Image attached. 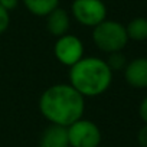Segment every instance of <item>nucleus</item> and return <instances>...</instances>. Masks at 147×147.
Listing matches in <instances>:
<instances>
[{
	"label": "nucleus",
	"mask_w": 147,
	"mask_h": 147,
	"mask_svg": "<svg viewBox=\"0 0 147 147\" xmlns=\"http://www.w3.org/2000/svg\"><path fill=\"white\" fill-rule=\"evenodd\" d=\"M39 111L51 124L68 127L82 118L85 101L72 85L55 84L42 92Z\"/></svg>",
	"instance_id": "nucleus-1"
},
{
	"label": "nucleus",
	"mask_w": 147,
	"mask_h": 147,
	"mask_svg": "<svg viewBox=\"0 0 147 147\" xmlns=\"http://www.w3.org/2000/svg\"><path fill=\"white\" fill-rule=\"evenodd\" d=\"M113 81V71L101 58H82L69 68V85L82 97L104 94Z\"/></svg>",
	"instance_id": "nucleus-2"
},
{
	"label": "nucleus",
	"mask_w": 147,
	"mask_h": 147,
	"mask_svg": "<svg viewBox=\"0 0 147 147\" xmlns=\"http://www.w3.org/2000/svg\"><path fill=\"white\" fill-rule=\"evenodd\" d=\"M92 40L100 51L105 53H113L121 52L125 48L128 36L125 32V26H123L120 22L105 19L97 26H94Z\"/></svg>",
	"instance_id": "nucleus-3"
},
{
	"label": "nucleus",
	"mask_w": 147,
	"mask_h": 147,
	"mask_svg": "<svg viewBox=\"0 0 147 147\" xmlns=\"http://www.w3.org/2000/svg\"><path fill=\"white\" fill-rule=\"evenodd\" d=\"M66 130L69 147H98L101 144V130L94 121L81 118L68 125Z\"/></svg>",
	"instance_id": "nucleus-4"
},
{
	"label": "nucleus",
	"mask_w": 147,
	"mask_h": 147,
	"mask_svg": "<svg viewBox=\"0 0 147 147\" xmlns=\"http://www.w3.org/2000/svg\"><path fill=\"white\" fill-rule=\"evenodd\" d=\"M72 16L78 23L94 28L107 18V7L102 0H74Z\"/></svg>",
	"instance_id": "nucleus-5"
},
{
	"label": "nucleus",
	"mask_w": 147,
	"mask_h": 147,
	"mask_svg": "<svg viewBox=\"0 0 147 147\" xmlns=\"http://www.w3.org/2000/svg\"><path fill=\"white\" fill-rule=\"evenodd\" d=\"M53 53L62 65L71 68L84 58V43L78 36L66 33L58 38L53 46Z\"/></svg>",
	"instance_id": "nucleus-6"
},
{
	"label": "nucleus",
	"mask_w": 147,
	"mask_h": 147,
	"mask_svg": "<svg viewBox=\"0 0 147 147\" xmlns=\"http://www.w3.org/2000/svg\"><path fill=\"white\" fill-rule=\"evenodd\" d=\"M124 77L133 88H147V58H137L124 68Z\"/></svg>",
	"instance_id": "nucleus-7"
},
{
	"label": "nucleus",
	"mask_w": 147,
	"mask_h": 147,
	"mask_svg": "<svg viewBox=\"0 0 147 147\" xmlns=\"http://www.w3.org/2000/svg\"><path fill=\"white\" fill-rule=\"evenodd\" d=\"M46 18V29L52 36L61 38L63 35L68 33L69 25H71V19L69 15L65 9H61L59 6L56 9H53Z\"/></svg>",
	"instance_id": "nucleus-8"
},
{
	"label": "nucleus",
	"mask_w": 147,
	"mask_h": 147,
	"mask_svg": "<svg viewBox=\"0 0 147 147\" xmlns=\"http://www.w3.org/2000/svg\"><path fill=\"white\" fill-rule=\"evenodd\" d=\"M68 144V130L63 125L51 124L40 136L39 147H66Z\"/></svg>",
	"instance_id": "nucleus-9"
},
{
	"label": "nucleus",
	"mask_w": 147,
	"mask_h": 147,
	"mask_svg": "<svg viewBox=\"0 0 147 147\" xmlns=\"http://www.w3.org/2000/svg\"><path fill=\"white\" fill-rule=\"evenodd\" d=\"M25 7L35 16L45 18L58 7L59 0H22Z\"/></svg>",
	"instance_id": "nucleus-10"
},
{
	"label": "nucleus",
	"mask_w": 147,
	"mask_h": 147,
	"mask_svg": "<svg viewBox=\"0 0 147 147\" xmlns=\"http://www.w3.org/2000/svg\"><path fill=\"white\" fill-rule=\"evenodd\" d=\"M125 32L128 39L143 42L147 40V19L146 18H134L125 26Z\"/></svg>",
	"instance_id": "nucleus-11"
},
{
	"label": "nucleus",
	"mask_w": 147,
	"mask_h": 147,
	"mask_svg": "<svg viewBox=\"0 0 147 147\" xmlns=\"http://www.w3.org/2000/svg\"><path fill=\"white\" fill-rule=\"evenodd\" d=\"M108 59L105 61L107 65L110 66L111 71H120V69H124L125 65H127V59L125 56L121 53V52H113V53H108Z\"/></svg>",
	"instance_id": "nucleus-12"
},
{
	"label": "nucleus",
	"mask_w": 147,
	"mask_h": 147,
	"mask_svg": "<svg viewBox=\"0 0 147 147\" xmlns=\"http://www.w3.org/2000/svg\"><path fill=\"white\" fill-rule=\"evenodd\" d=\"M9 25H10V15L6 9L0 6V35L7 30Z\"/></svg>",
	"instance_id": "nucleus-13"
},
{
	"label": "nucleus",
	"mask_w": 147,
	"mask_h": 147,
	"mask_svg": "<svg viewBox=\"0 0 147 147\" xmlns=\"http://www.w3.org/2000/svg\"><path fill=\"white\" fill-rule=\"evenodd\" d=\"M137 141L140 144V147H147V124L143 125L137 134Z\"/></svg>",
	"instance_id": "nucleus-14"
},
{
	"label": "nucleus",
	"mask_w": 147,
	"mask_h": 147,
	"mask_svg": "<svg viewBox=\"0 0 147 147\" xmlns=\"http://www.w3.org/2000/svg\"><path fill=\"white\" fill-rule=\"evenodd\" d=\"M0 6L6 9L9 13L19 6V0H0Z\"/></svg>",
	"instance_id": "nucleus-15"
},
{
	"label": "nucleus",
	"mask_w": 147,
	"mask_h": 147,
	"mask_svg": "<svg viewBox=\"0 0 147 147\" xmlns=\"http://www.w3.org/2000/svg\"><path fill=\"white\" fill-rule=\"evenodd\" d=\"M138 114H140L141 120L147 124V97L141 101V104H140V107H138Z\"/></svg>",
	"instance_id": "nucleus-16"
},
{
	"label": "nucleus",
	"mask_w": 147,
	"mask_h": 147,
	"mask_svg": "<svg viewBox=\"0 0 147 147\" xmlns=\"http://www.w3.org/2000/svg\"><path fill=\"white\" fill-rule=\"evenodd\" d=\"M66 147H69V146H66Z\"/></svg>",
	"instance_id": "nucleus-17"
}]
</instances>
